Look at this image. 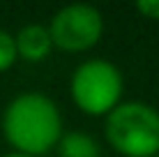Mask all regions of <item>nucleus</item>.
I'll list each match as a JSON object with an SVG mask.
<instances>
[{"label": "nucleus", "mask_w": 159, "mask_h": 157, "mask_svg": "<svg viewBox=\"0 0 159 157\" xmlns=\"http://www.w3.org/2000/svg\"><path fill=\"white\" fill-rule=\"evenodd\" d=\"M136 12L143 14L150 21H159V0H139L136 2Z\"/></svg>", "instance_id": "6e6552de"}, {"label": "nucleus", "mask_w": 159, "mask_h": 157, "mask_svg": "<svg viewBox=\"0 0 159 157\" xmlns=\"http://www.w3.org/2000/svg\"><path fill=\"white\" fill-rule=\"evenodd\" d=\"M53 46L62 51L81 53L88 51L102 39L104 35V16L97 7L88 2H74L65 5L53 14L48 23Z\"/></svg>", "instance_id": "20e7f679"}, {"label": "nucleus", "mask_w": 159, "mask_h": 157, "mask_svg": "<svg viewBox=\"0 0 159 157\" xmlns=\"http://www.w3.org/2000/svg\"><path fill=\"white\" fill-rule=\"evenodd\" d=\"M106 141L122 157L159 155V111L145 102H120L104 122Z\"/></svg>", "instance_id": "f03ea898"}, {"label": "nucleus", "mask_w": 159, "mask_h": 157, "mask_svg": "<svg viewBox=\"0 0 159 157\" xmlns=\"http://www.w3.org/2000/svg\"><path fill=\"white\" fill-rule=\"evenodd\" d=\"M2 134L16 153L39 157L62 136V116L48 95L28 90L16 95L2 113Z\"/></svg>", "instance_id": "f257e3e1"}, {"label": "nucleus", "mask_w": 159, "mask_h": 157, "mask_svg": "<svg viewBox=\"0 0 159 157\" xmlns=\"http://www.w3.org/2000/svg\"><path fill=\"white\" fill-rule=\"evenodd\" d=\"M69 90L74 104L83 113L106 118L122 102L125 79L111 60L88 58L74 69Z\"/></svg>", "instance_id": "7ed1b4c3"}, {"label": "nucleus", "mask_w": 159, "mask_h": 157, "mask_svg": "<svg viewBox=\"0 0 159 157\" xmlns=\"http://www.w3.org/2000/svg\"><path fill=\"white\" fill-rule=\"evenodd\" d=\"M155 157H159V155H155Z\"/></svg>", "instance_id": "9d476101"}, {"label": "nucleus", "mask_w": 159, "mask_h": 157, "mask_svg": "<svg viewBox=\"0 0 159 157\" xmlns=\"http://www.w3.org/2000/svg\"><path fill=\"white\" fill-rule=\"evenodd\" d=\"M58 157H102V148L90 134L72 129L62 132L58 141Z\"/></svg>", "instance_id": "423d86ee"}, {"label": "nucleus", "mask_w": 159, "mask_h": 157, "mask_svg": "<svg viewBox=\"0 0 159 157\" xmlns=\"http://www.w3.org/2000/svg\"><path fill=\"white\" fill-rule=\"evenodd\" d=\"M14 42H16L19 58H23L28 62H42L53 51V39H51V32H48V25H42V23L23 25L14 35Z\"/></svg>", "instance_id": "39448f33"}, {"label": "nucleus", "mask_w": 159, "mask_h": 157, "mask_svg": "<svg viewBox=\"0 0 159 157\" xmlns=\"http://www.w3.org/2000/svg\"><path fill=\"white\" fill-rule=\"evenodd\" d=\"M16 58H19V53H16L14 35H9L7 30H0V72H7L16 62Z\"/></svg>", "instance_id": "0eeeda50"}, {"label": "nucleus", "mask_w": 159, "mask_h": 157, "mask_svg": "<svg viewBox=\"0 0 159 157\" xmlns=\"http://www.w3.org/2000/svg\"><path fill=\"white\" fill-rule=\"evenodd\" d=\"M2 157H32V155H25V153H16V150H12V153L2 155Z\"/></svg>", "instance_id": "1a4fd4ad"}]
</instances>
